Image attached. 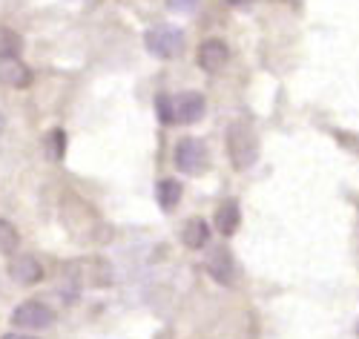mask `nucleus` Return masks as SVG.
<instances>
[{"label":"nucleus","instance_id":"obj_1","mask_svg":"<svg viewBox=\"0 0 359 339\" xmlns=\"http://www.w3.org/2000/svg\"><path fill=\"white\" fill-rule=\"evenodd\" d=\"M204 95L201 92H164L156 98V115L161 124L170 127H190L204 118Z\"/></svg>","mask_w":359,"mask_h":339},{"label":"nucleus","instance_id":"obj_2","mask_svg":"<svg viewBox=\"0 0 359 339\" xmlns=\"http://www.w3.org/2000/svg\"><path fill=\"white\" fill-rule=\"evenodd\" d=\"M227 152L236 170H248L256 164L259 156V138L248 121H233L227 133Z\"/></svg>","mask_w":359,"mask_h":339},{"label":"nucleus","instance_id":"obj_3","mask_svg":"<svg viewBox=\"0 0 359 339\" xmlns=\"http://www.w3.org/2000/svg\"><path fill=\"white\" fill-rule=\"evenodd\" d=\"M144 46L149 55H156V58H178L184 52V32L182 29H175V26H153V29H147V35H144Z\"/></svg>","mask_w":359,"mask_h":339},{"label":"nucleus","instance_id":"obj_4","mask_svg":"<svg viewBox=\"0 0 359 339\" xmlns=\"http://www.w3.org/2000/svg\"><path fill=\"white\" fill-rule=\"evenodd\" d=\"M178 173L184 175H198L210 167V156H207V144L198 138H182L175 144V156H172Z\"/></svg>","mask_w":359,"mask_h":339},{"label":"nucleus","instance_id":"obj_5","mask_svg":"<svg viewBox=\"0 0 359 339\" xmlns=\"http://www.w3.org/2000/svg\"><path fill=\"white\" fill-rule=\"evenodd\" d=\"M12 322L18 328H29V331H43L55 322V314H52V307H46L43 302H23L15 307V314H12Z\"/></svg>","mask_w":359,"mask_h":339},{"label":"nucleus","instance_id":"obj_6","mask_svg":"<svg viewBox=\"0 0 359 339\" xmlns=\"http://www.w3.org/2000/svg\"><path fill=\"white\" fill-rule=\"evenodd\" d=\"M227 60H230V49H227V44L219 41V38H210V41H204V44L198 46V67H201L204 72H219V69H224Z\"/></svg>","mask_w":359,"mask_h":339},{"label":"nucleus","instance_id":"obj_7","mask_svg":"<svg viewBox=\"0 0 359 339\" xmlns=\"http://www.w3.org/2000/svg\"><path fill=\"white\" fill-rule=\"evenodd\" d=\"M0 84L12 89H26L32 84V72L20 58H0Z\"/></svg>","mask_w":359,"mask_h":339},{"label":"nucleus","instance_id":"obj_8","mask_svg":"<svg viewBox=\"0 0 359 339\" xmlns=\"http://www.w3.org/2000/svg\"><path fill=\"white\" fill-rule=\"evenodd\" d=\"M207 270H210V276L216 282H222V285H236V262H233V256H230V251L227 248H216L210 256H207Z\"/></svg>","mask_w":359,"mask_h":339},{"label":"nucleus","instance_id":"obj_9","mask_svg":"<svg viewBox=\"0 0 359 339\" xmlns=\"http://www.w3.org/2000/svg\"><path fill=\"white\" fill-rule=\"evenodd\" d=\"M9 276L18 285H35V282H41L43 267H41V262L35 256H18L9 265Z\"/></svg>","mask_w":359,"mask_h":339},{"label":"nucleus","instance_id":"obj_10","mask_svg":"<svg viewBox=\"0 0 359 339\" xmlns=\"http://www.w3.org/2000/svg\"><path fill=\"white\" fill-rule=\"evenodd\" d=\"M242 225V210H238V201L236 199H224L216 210V227L222 236H233Z\"/></svg>","mask_w":359,"mask_h":339},{"label":"nucleus","instance_id":"obj_11","mask_svg":"<svg viewBox=\"0 0 359 339\" xmlns=\"http://www.w3.org/2000/svg\"><path fill=\"white\" fill-rule=\"evenodd\" d=\"M182 239H184V244L190 251H201V248H207V241H210V225H207L204 219H190L184 225Z\"/></svg>","mask_w":359,"mask_h":339},{"label":"nucleus","instance_id":"obj_12","mask_svg":"<svg viewBox=\"0 0 359 339\" xmlns=\"http://www.w3.org/2000/svg\"><path fill=\"white\" fill-rule=\"evenodd\" d=\"M156 193H158L161 210H164V213H172V210L178 207V201H182V184H178L175 178H161L158 187H156Z\"/></svg>","mask_w":359,"mask_h":339},{"label":"nucleus","instance_id":"obj_13","mask_svg":"<svg viewBox=\"0 0 359 339\" xmlns=\"http://www.w3.org/2000/svg\"><path fill=\"white\" fill-rule=\"evenodd\" d=\"M20 49H23L20 35L9 26H0V58H20Z\"/></svg>","mask_w":359,"mask_h":339},{"label":"nucleus","instance_id":"obj_14","mask_svg":"<svg viewBox=\"0 0 359 339\" xmlns=\"http://www.w3.org/2000/svg\"><path fill=\"white\" fill-rule=\"evenodd\" d=\"M18 244H20V236H18V230L6 222V219H0V253H15L18 251Z\"/></svg>","mask_w":359,"mask_h":339},{"label":"nucleus","instance_id":"obj_15","mask_svg":"<svg viewBox=\"0 0 359 339\" xmlns=\"http://www.w3.org/2000/svg\"><path fill=\"white\" fill-rule=\"evenodd\" d=\"M46 152H49V159H64V152H67V133L64 130H52L46 135Z\"/></svg>","mask_w":359,"mask_h":339},{"label":"nucleus","instance_id":"obj_16","mask_svg":"<svg viewBox=\"0 0 359 339\" xmlns=\"http://www.w3.org/2000/svg\"><path fill=\"white\" fill-rule=\"evenodd\" d=\"M196 4H198V0H167V6H170L172 12H193Z\"/></svg>","mask_w":359,"mask_h":339},{"label":"nucleus","instance_id":"obj_17","mask_svg":"<svg viewBox=\"0 0 359 339\" xmlns=\"http://www.w3.org/2000/svg\"><path fill=\"white\" fill-rule=\"evenodd\" d=\"M227 4H233V6H250L253 0H227Z\"/></svg>","mask_w":359,"mask_h":339},{"label":"nucleus","instance_id":"obj_18","mask_svg":"<svg viewBox=\"0 0 359 339\" xmlns=\"http://www.w3.org/2000/svg\"><path fill=\"white\" fill-rule=\"evenodd\" d=\"M4 339H32V336H23V333H9V336H4Z\"/></svg>","mask_w":359,"mask_h":339},{"label":"nucleus","instance_id":"obj_19","mask_svg":"<svg viewBox=\"0 0 359 339\" xmlns=\"http://www.w3.org/2000/svg\"><path fill=\"white\" fill-rule=\"evenodd\" d=\"M0 127H4V118H0Z\"/></svg>","mask_w":359,"mask_h":339},{"label":"nucleus","instance_id":"obj_20","mask_svg":"<svg viewBox=\"0 0 359 339\" xmlns=\"http://www.w3.org/2000/svg\"><path fill=\"white\" fill-rule=\"evenodd\" d=\"M356 336H359V325H356Z\"/></svg>","mask_w":359,"mask_h":339}]
</instances>
